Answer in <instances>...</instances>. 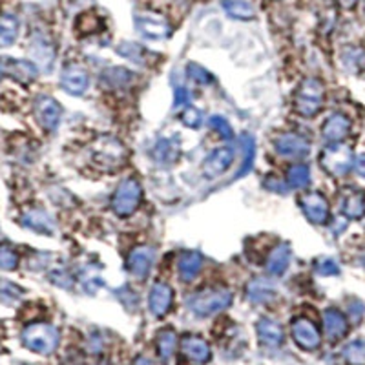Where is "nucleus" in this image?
Here are the masks:
<instances>
[{"instance_id":"f257e3e1","label":"nucleus","mask_w":365,"mask_h":365,"mask_svg":"<svg viewBox=\"0 0 365 365\" xmlns=\"http://www.w3.org/2000/svg\"><path fill=\"white\" fill-rule=\"evenodd\" d=\"M91 159L99 168L106 172H114L125 165L126 148L119 139L112 135H100L90 145Z\"/></svg>"},{"instance_id":"f03ea898","label":"nucleus","mask_w":365,"mask_h":365,"mask_svg":"<svg viewBox=\"0 0 365 365\" xmlns=\"http://www.w3.org/2000/svg\"><path fill=\"white\" fill-rule=\"evenodd\" d=\"M326 100V88L320 79L307 77L300 82L294 96V110L301 117H314Z\"/></svg>"},{"instance_id":"7ed1b4c3","label":"nucleus","mask_w":365,"mask_h":365,"mask_svg":"<svg viewBox=\"0 0 365 365\" xmlns=\"http://www.w3.org/2000/svg\"><path fill=\"white\" fill-rule=\"evenodd\" d=\"M232 303V292L223 287L205 289L188 298V307L197 316H211L225 310Z\"/></svg>"},{"instance_id":"20e7f679","label":"nucleus","mask_w":365,"mask_h":365,"mask_svg":"<svg viewBox=\"0 0 365 365\" xmlns=\"http://www.w3.org/2000/svg\"><path fill=\"white\" fill-rule=\"evenodd\" d=\"M22 341L39 355H51L59 346V330L50 323H31L22 330Z\"/></svg>"},{"instance_id":"39448f33","label":"nucleus","mask_w":365,"mask_h":365,"mask_svg":"<svg viewBox=\"0 0 365 365\" xmlns=\"http://www.w3.org/2000/svg\"><path fill=\"white\" fill-rule=\"evenodd\" d=\"M320 165L330 175L340 177V175H346L353 168L355 154L350 150V146L344 145V143H330L326 150L321 152Z\"/></svg>"},{"instance_id":"423d86ee","label":"nucleus","mask_w":365,"mask_h":365,"mask_svg":"<svg viewBox=\"0 0 365 365\" xmlns=\"http://www.w3.org/2000/svg\"><path fill=\"white\" fill-rule=\"evenodd\" d=\"M141 197H143V190L139 183L135 179H125L117 186L116 194L112 197V208L121 217L132 215L141 205Z\"/></svg>"},{"instance_id":"0eeeda50","label":"nucleus","mask_w":365,"mask_h":365,"mask_svg":"<svg viewBox=\"0 0 365 365\" xmlns=\"http://www.w3.org/2000/svg\"><path fill=\"white\" fill-rule=\"evenodd\" d=\"M134 22L141 35H145L146 39L150 40H165L172 33L168 20L159 13H154V11H141L134 17Z\"/></svg>"},{"instance_id":"6e6552de","label":"nucleus","mask_w":365,"mask_h":365,"mask_svg":"<svg viewBox=\"0 0 365 365\" xmlns=\"http://www.w3.org/2000/svg\"><path fill=\"white\" fill-rule=\"evenodd\" d=\"M300 206L307 220L314 225H323L329 220V203L320 192H310V194L301 195Z\"/></svg>"},{"instance_id":"1a4fd4ad","label":"nucleus","mask_w":365,"mask_h":365,"mask_svg":"<svg viewBox=\"0 0 365 365\" xmlns=\"http://www.w3.org/2000/svg\"><path fill=\"white\" fill-rule=\"evenodd\" d=\"M276 150L278 154H281L283 157H298V159H303L310 154V143L300 134H294V132H287V134H281L278 139H276Z\"/></svg>"},{"instance_id":"9d476101","label":"nucleus","mask_w":365,"mask_h":365,"mask_svg":"<svg viewBox=\"0 0 365 365\" xmlns=\"http://www.w3.org/2000/svg\"><path fill=\"white\" fill-rule=\"evenodd\" d=\"M155 260V249L148 245H139L135 247L128 254V260H126V267H128V272L135 278H146V274L150 272L152 265H154Z\"/></svg>"},{"instance_id":"9b49d317","label":"nucleus","mask_w":365,"mask_h":365,"mask_svg":"<svg viewBox=\"0 0 365 365\" xmlns=\"http://www.w3.org/2000/svg\"><path fill=\"white\" fill-rule=\"evenodd\" d=\"M234 148L231 146H220L215 148L206 161L203 163V174L208 179H214V177H220L221 174H225L229 170V166L234 163Z\"/></svg>"},{"instance_id":"f8f14e48","label":"nucleus","mask_w":365,"mask_h":365,"mask_svg":"<svg viewBox=\"0 0 365 365\" xmlns=\"http://www.w3.org/2000/svg\"><path fill=\"white\" fill-rule=\"evenodd\" d=\"M292 338L301 349L314 350L320 347L321 336L320 330L316 329V326L307 318H296L292 321Z\"/></svg>"},{"instance_id":"ddd939ff","label":"nucleus","mask_w":365,"mask_h":365,"mask_svg":"<svg viewBox=\"0 0 365 365\" xmlns=\"http://www.w3.org/2000/svg\"><path fill=\"white\" fill-rule=\"evenodd\" d=\"M88 84H90L88 71L79 64L66 66L62 75H60V86H62L70 96H82V94L88 90Z\"/></svg>"},{"instance_id":"4468645a","label":"nucleus","mask_w":365,"mask_h":365,"mask_svg":"<svg viewBox=\"0 0 365 365\" xmlns=\"http://www.w3.org/2000/svg\"><path fill=\"white\" fill-rule=\"evenodd\" d=\"M35 116L46 130L53 132L60 123L62 108H60V105L53 97L42 96L39 97L35 103Z\"/></svg>"},{"instance_id":"2eb2a0df","label":"nucleus","mask_w":365,"mask_h":365,"mask_svg":"<svg viewBox=\"0 0 365 365\" xmlns=\"http://www.w3.org/2000/svg\"><path fill=\"white\" fill-rule=\"evenodd\" d=\"M30 51L37 66H40L46 71L51 70L53 60H55V48H53V42L50 40V37L42 35V33H35L33 39H31Z\"/></svg>"},{"instance_id":"dca6fc26","label":"nucleus","mask_w":365,"mask_h":365,"mask_svg":"<svg viewBox=\"0 0 365 365\" xmlns=\"http://www.w3.org/2000/svg\"><path fill=\"white\" fill-rule=\"evenodd\" d=\"M172 301H174V292H172L170 285H166L163 281H157V283L152 287L150 296H148V307H150V310L154 312V316L163 318L165 314H168Z\"/></svg>"},{"instance_id":"f3484780","label":"nucleus","mask_w":365,"mask_h":365,"mask_svg":"<svg viewBox=\"0 0 365 365\" xmlns=\"http://www.w3.org/2000/svg\"><path fill=\"white\" fill-rule=\"evenodd\" d=\"M181 353L195 365H203L211 360V347L199 336H185L181 340Z\"/></svg>"},{"instance_id":"a211bd4d","label":"nucleus","mask_w":365,"mask_h":365,"mask_svg":"<svg viewBox=\"0 0 365 365\" xmlns=\"http://www.w3.org/2000/svg\"><path fill=\"white\" fill-rule=\"evenodd\" d=\"M350 132V119L344 114H335L323 123L321 134L329 143H341Z\"/></svg>"},{"instance_id":"6ab92c4d","label":"nucleus","mask_w":365,"mask_h":365,"mask_svg":"<svg viewBox=\"0 0 365 365\" xmlns=\"http://www.w3.org/2000/svg\"><path fill=\"white\" fill-rule=\"evenodd\" d=\"M4 71L8 75H11L15 80L22 82V84H31L37 79L39 71H37V64L28 62V60H4Z\"/></svg>"},{"instance_id":"aec40b11","label":"nucleus","mask_w":365,"mask_h":365,"mask_svg":"<svg viewBox=\"0 0 365 365\" xmlns=\"http://www.w3.org/2000/svg\"><path fill=\"white\" fill-rule=\"evenodd\" d=\"M22 225L30 231H35L39 234H53L55 232V221L48 212L44 211H28L22 215Z\"/></svg>"},{"instance_id":"412c9836","label":"nucleus","mask_w":365,"mask_h":365,"mask_svg":"<svg viewBox=\"0 0 365 365\" xmlns=\"http://www.w3.org/2000/svg\"><path fill=\"white\" fill-rule=\"evenodd\" d=\"M260 341L267 347H280L283 344V329L278 321L270 320V318H261L256 326Z\"/></svg>"},{"instance_id":"4be33fe9","label":"nucleus","mask_w":365,"mask_h":365,"mask_svg":"<svg viewBox=\"0 0 365 365\" xmlns=\"http://www.w3.org/2000/svg\"><path fill=\"white\" fill-rule=\"evenodd\" d=\"M290 263V247L287 243H280L270 250L267 258V272L272 276H283Z\"/></svg>"},{"instance_id":"5701e85b","label":"nucleus","mask_w":365,"mask_h":365,"mask_svg":"<svg viewBox=\"0 0 365 365\" xmlns=\"http://www.w3.org/2000/svg\"><path fill=\"white\" fill-rule=\"evenodd\" d=\"M323 329L329 340H340L347 335V320L338 309H327L323 312Z\"/></svg>"},{"instance_id":"b1692460","label":"nucleus","mask_w":365,"mask_h":365,"mask_svg":"<svg viewBox=\"0 0 365 365\" xmlns=\"http://www.w3.org/2000/svg\"><path fill=\"white\" fill-rule=\"evenodd\" d=\"M276 296L274 285L270 283L265 278H256L247 285V298L252 303H267L272 301Z\"/></svg>"},{"instance_id":"393cba45","label":"nucleus","mask_w":365,"mask_h":365,"mask_svg":"<svg viewBox=\"0 0 365 365\" xmlns=\"http://www.w3.org/2000/svg\"><path fill=\"white\" fill-rule=\"evenodd\" d=\"M181 152V143L177 137H165V139L157 141L154 146V159L157 163H174Z\"/></svg>"},{"instance_id":"a878e982","label":"nucleus","mask_w":365,"mask_h":365,"mask_svg":"<svg viewBox=\"0 0 365 365\" xmlns=\"http://www.w3.org/2000/svg\"><path fill=\"white\" fill-rule=\"evenodd\" d=\"M201 267H203V258H201V254H197V252H185V254L179 258V263H177L181 280L192 281L195 276L199 274Z\"/></svg>"},{"instance_id":"bb28decb","label":"nucleus","mask_w":365,"mask_h":365,"mask_svg":"<svg viewBox=\"0 0 365 365\" xmlns=\"http://www.w3.org/2000/svg\"><path fill=\"white\" fill-rule=\"evenodd\" d=\"M19 19L15 15H2L0 17V48H8L19 37Z\"/></svg>"},{"instance_id":"cd10ccee","label":"nucleus","mask_w":365,"mask_h":365,"mask_svg":"<svg viewBox=\"0 0 365 365\" xmlns=\"http://www.w3.org/2000/svg\"><path fill=\"white\" fill-rule=\"evenodd\" d=\"M100 80H103V84L108 86V88H126V86L132 84V80H134V73L125 68H110V70L103 71V75H100Z\"/></svg>"},{"instance_id":"c85d7f7f","label":"nucleus","mask_w":365,"mask_h":365,"mask_svg":"<svg viewBox=\"0 0 365 365\" xmlns=\"http://www.w3.org/2000/svg\"><path fill=\"white\" fill-rule=\"evenodd\" d=\"M221 8L229 15L240 20H250L256 15L254 6L249 0H221Z\"/></svg>"},{"instance_id":"c756f323","label":"nucleus","mask_w":365,"mask_h":365,"mask_svg":"<svg viewBox=\"0 0 365 365\" xmlns=\"http://www.w3.org/2000/svg\"><path fill=\"white\" fill-rule=\"evenodd\" d=\"M341 212L349 220H360L365 214V192H350L341 205Z\"/></svg>"},{"instance_id":"7c9ffc66","label":"nucleus","mask_w":365,"mask_h":365,"mask_svg":"<svg viewBox=\"0 0 365 365\" xmlns=\"http://www.w3.org/2000/svg\"><path fill=\"white\" fill-rule=\"evenodd\" d=\"M175 347H177V335H175L174 330H161L159 336H157V350H159L161 358L168 360L175 353Z\"/></svg>"},{"instance_id":"2f4dec72","label":"nucleus","mask_w":365,"mask_h":365,"mask_svg":"<svg viewBox=\"0 0 365 365\" xmlns=\"http://www.w3.org/2000/svg\"><path fill=\"white\" fill-rule=\"evenodd\" d=\"M117 51H119V55L132 60L135 64H145L146 55H148L145 48L139 44H135V42H123V44H119Z\"/></svg>"},{"instance_id":"473e14b6","label":"nucleus","mask_w":365,"mask_h":365,"mask_svg":"<svg viewBox=\"0 0 365 365\" xmlns=\"http://www.w3.org/2000/svg\"><path fill=\"white\" fill-rule=\"evenodd\" d=\"M287 181L292 188H305L310 183V172L305 165H294L289 168Z\"/></svg>"},{"instance_id":"72a5a7b5","label":"nucleus","mask_w":365,"mask_h":365,"mask_svg":"<svg viewBox=\"0 0 365 365\" xmlns=\"http://www.w3.org/2000/svg\"><path fill=\"white\" fill-rule=\"evenodd\" d=\"M344 356L350 365H365V341L355 340L344 349Z\"/></svg>"},{"instance_id":"f704fd0d","label":"nucleus","mask_w":365,"mask_h":365,"mask_svg":"<svg viewBox=\"0 0 365 365\" xmlns=\"http://www.w3.org/2000/svg\"><path fill=\"white\" fill-rule=\"evenodd\" d=\"M20 296H22V289H19L15 283L0 280V301L2 303H15L20 300Z\"/></svg>"},{"instance_id":"c9c22d12","label":"nucleus","mask_w":365,"mask_h":365,"mask_svg":"<svg viewBox=\"0 0 365 365\" xmlns=\"http://www.w3.org/2000/svg\"><path fill=\"white\" fill-rule=\"evenodd\" d=\"M19 265V254L10 245H0V269L13 270Z\"/></svg>"},{"instance_id":"e433bc0d","label":"nucleus","mask_w":365,"mask_h":365,"mask_svg":"<svg viewBox=\"0 0 365 365\" xmlns=\"http://www.w3.org/2000/svg\"><path fill=\"white\" fill-rule=\"evenodd\" d=\"M179 119L186 128H199L201 123H203V114L197 108H194V106H188V108L183 110Z\"/></svg>"},{"instance_id":"4c0bfd02","label":"nucleus","mask_w":365,"mask_h":365,"mask_svg":"<svg viewBox=\"0 0 365 365\" xmlns=\"http://www.w3.org/2000/svg\"><path fill=\"white\" fill-rule=\"evenodd\" d=\"M186 73H188V79L194 80V82H197V84H211L212 80V75L208 73V71L205 70V68H201L199 64H194V62H190L188 64V68H186Z\"/></svg>"},{"instance_id":"58836bf2","label":"nucleus","mask_w":365,"mask_h":365,"mask_svg":"<svg viewBox=\"0 0 365 365\" xmlns=\"http://www.w3.org/2000/svg\"><path fill=\"white\" fill-rule=\"evenodd\" d=\"M211 126H212V130L217 132V134H220L223 139L231 141L232 137H234L232 126L229 125V121H226L225 117H221V116L211 117Z\"/></svg>"},{"instance_id":"ea45409f","label":"nucleus","mask_w":365,"mask_h":365,"mask_svg":"<svg viewBox=\"0 0 365 365\" xmlns=\"http://www.w3.org/2000/svg\"><path fill=\"white\" fill-rule=\"evenodd\" d=\"M243 146H245V165H243V170H241L240 177L241 175L249 174L252 165H254V139H252L250 135H243Z\"/></svg>"},{"instance_id":"a19ab883","label":"nucleus","mask_w":365,"mask_h":365,"mask_svg":"<svg viewBox=\"0 0 365 365\" xmlns=\"http://www.w3.org/2000/svg\"><path fill=\"white\" fill-rule=\"evenodd\" d=\"M316 272L320 276H336L340 274V265L336 263L332 258H321L318 263H316Z\"/></svg>"},{"instance_id":"79ce46f5","label":"nucleus","mask_w":365,"mask_h":365,"mask_svg":"<svg viewBox=\"0 0 365 365\" xmlns=\"http://www.w3.org/2000/svg\"><path fill=\"white\" fill-rule=\"evenodd\" d=\"M278 185H281V181L276 179V177H267L265 179V186L269 190H274L278 192V194H287L285 186H278Z\"/></svg>"},{"instance_id":"37998d69","label":"nucleus","mask_w":365,"mask_h":365,"mask_svg":"<svg viewBox=\"0 0 365 365\" xmlns=\"http://www.w3.org/2000/svg\"><path fill=\"white\" fill-rule=\"evenodd\" d=\"M188 103V91L181 86L179 90H175V100H174V106L177 108V106H183Z\"/></svg>"},{"instance_id":"c03bdc74","label":"nucleus","mask_w":365,"mask_h":365,"mask_svg":"<svg viewBox=\"0 0 365 365\" xmlns=\"http://www.w3.org/2000/svg\"><path fill=\"white\" fill-rule=\"evenodd\" d=\"M355 166H356V172H358V175L365 177V154H362V155H358V157H356Z\"/></svg>"},{"instance_id":"a18cd8bd","label":"nucleus","mask_w":365,"mask_h":365,"mask_svg":"<svg viewBox=\"0 0 365 365\" xmlns=\"http://www.w3.org/2000/svg\"><path fill=\"white\" fill-rule=\"evenodd\" d=\"M356 2H358V0H340V4L344 6L346 10H350V8L356 4Z\"/></svg>"},{"instance_id":"49530a36","label":"nucleus","mask_w":365,"mask_h":365,"mask_svg":"<svg viewBox=\"0 0 365 365\" xmlns=\"http://www.w3.org/2000/svg\"><path fill=\"white\" fill-rule=\"evenodd\" d=\"M2 75H4V66H2V62H0V79H2Z\"/></svg>"}]
</instances>
